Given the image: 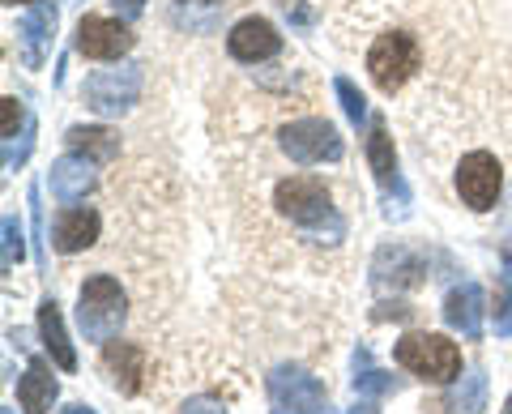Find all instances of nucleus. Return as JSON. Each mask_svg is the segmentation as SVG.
Returning a JSON list of instances; mask_svg holds the SVG:
<instances>
[{
    "mask_svg": "<svg viewBox=\"0 0 512 414\" xmlns=\"http://www.w3.org/2000/svg\"><path fill=\"white\" fill-rule=\"evenodd\" d=\"M274 205L282 218H291L295 227H303L316 244H338L342 240V218L333 214L329 188L316 180V175H291L274 188Z\"/></svg>",
    "mask_w": 512,
    "mask_h": 414,
    "instance_id": "1",
    "label": "nucleus"
},
{
    "mask_svg": "<svg viewBox=\"0 0 512 414\" xmlns=\"http://www.w3.org/2000/svg\"><path fill=\"white\" fill-rule=\"evenodd\" d=\"M128 316V295L111 274H94L82 282V299H77V321L90 342H111Z\"/></svg>",
    "mask_w": 512,
    "mask_h": 414,
    "instance_id": "2",
    "label": "nucleus"
},
{
    "mask_svg": "<svg viewBox=\"0 0 512 414\" xmlns=\"http://www.w3.org/2000/svg\"><path fill=\"white\" fill-rule=\"evenodd\" d=\"M82 99H86V107L94 111V116H103V120H116V116H124V111H133L137 99H141V65L124 60V65H116V69L90 73L86 86H82Z\"/></svg>",
    "mask_w": 512,
    "mask_h": 414,
    "instance_id": "3",
    "label": "nucleus"
},
{
    "mask_svg": "<svg viewBox=\"0 0 512 414\" xmlns=\"http://www.w3.org/2000/svg\"><path fill=\"white\" fill-rule=\"evenodd\" d=\"M397 363L423 380H436V385L461 376V350H457V342H448L444 333H406V338L397 342Z\"/></svg>",
    "mask_w": 512,
    "mask_h": 414,
    "instance_id": "4",
    "label": "nucleus"
},
{
    "mask_svg": "<svg viewBox=\"0 0 512 414\" xmlns=\"http://www.w3.org/2000/svg\"><path fill=\"white\" fill-rule=\"evenodd\" d=\"M278 146L282 154L291 158V163L299 167H316V163H338L342 158V137L338 129H333L329 120H291V124H282L278 129Z\"/></svg>",
    "mask_w": 512,
    "mask_h": 414,
    "instance_id": "5",
    "label": "nucleus"
},
{
    "mask_svg": "<svg viewBox=\"0 0 512 414\" xmlns=\"http://www.w3.org/2000/svg\"><path fill=\"white\" fill-rule=\"evenodd\" d=\"M367 73H372V82L393 94L402 90L414 73H419V43L406 30H389V35H380L372 43V52H367Z\"/></svg>",
    "mask_w": 512,
    "mask_h": 414,
    "instance_id": "6",
    "label": "nucleus"
},
{
    "mask_svg": "<svg viewBox=\"0 0 512 414\" xmlns=\"http://www.w3.org/2000/svg\"><path fill=\"white\" fill-rule=\"evenodd\" d=\"M269 406L274 414H325V385L312 372L282 363L269 372Z\"/></svg>",
    "mask_w": 512,
    "mask_h": 414,
    "instance_id": "7",
    "label": "nucleus"
},
{
    "mask_svg": "<svg viewBox=\"0 0 512 414\" xmlns=\"http://www.w3.org/2000/svg\"><path fill=\"white\" fill-rule=\"evenodd\" d=\"M500 188H504V167H500V158H495V154L474 150V154L461 158V167H457V193H461V201H466L470 210H478V214L495 210V201H500Z\"/></svg>",
    "mask_w": 512,
    "mask_h": 414,
    "instance_id": "8",
    "label": "nucleus"
},
{
    "mask_svg": "<svg viewBox=\"0 0 512 414\" xmlns=\"http://www.w3.org/2000/svg\"><path fill=\"white\" fill-rule=\"evenodd\" d=\"M133 47V30L120 18H82L77 22V52L90 60H120Z\"/></svg>",
    "mask_w": 512,
    "mask_h": 414,
    "instance_id": "9",
    "label": "nucleus"
},
{
    "mask_svg": "<svg viewBox=\"0 0 512 414\" xmlns=\"http://www.w3.org/2000/svg\"><path fill=\"white\" fill-rule=\"evenodd\" d=\"M444 321L448 329H457L461 338L478 342L483 338V321H487V299L478 282H457L453 291L444 295Z\"/></svg>",
    "mask_w": 512,
    "mask_h": 414,
    "instance_id": "10",
    "label": "nucleus"
},
{
    "mask_svg": "<svg viewBox=\"0 0 512 414\" xmlns=\"http://www.w3.org/2000/svg\"><path fill=\"white\" fill-rule=\"evenodd\" d=\"M52 39H56V5L52 0H39L18 22V47H22V60L30 69H43L47 52H52Z\"/></svg>",
    "mask_w": 512,
    "mask_h": 414,
    "instance_id": "11",
    "label": "nucleus"
},
{
    "mask_svg": "<svg viewBox=\"0 0 512 414\" xmlns=\"http://www.w3.org/2000/svg\"><path fill=\"white\" fill-rule=\"evenodd\" d=\"M227 47H231L235 60H244V65H261V60H269V56L282 52V35L274 30V22H265V18H244V22L231 26Z\"/></svg>",
    "mask_w": 512,
    "mask_h": 414,
    "instance_id": "12",
    "label": "nucleus"
},
{
    "mask_svg": "<svg viewBox=\"0 0 512 414\" xmlns=\"http://www.w3.org/2000/svg\"><path fill=\"white\" fill-rule=\"evenodd\" d=\"M372 278L380 286H419L427 282V257L423 252H414L406 244H389V248H380L376 252V265H372Z\"/></svg>",
    "mask_w": 512,
    "mask_h": 414,
    "instance_id": "13",
    "label": "nucleus"
},
{
    "mask_svg": "<svg viewBox=\"0 0 512 414\" xmlns=\"http://www.w3.org/2000/svg\"><path fill=\"white\" fill-rule=\"evenodd\" d=\"M103 363L111 380H116V389L124 397H137L141 389H146V372H150V359L146 350H141L137 342H107L103 346Z\"/></svg>",
    "mask_w": 512,
    "mask_h": 414,
    "instance_id": "14",
    "label": "nucleus"
},
{
    "mask_svg": "<svg viewBox=\"0 0 512 414\" xmlns=\"http://www.w3.org/2000/svg\"><path fill=\"white\" fill-rule=\"evenodd\" d=\"M367 163H372V175H376V184L384 188V197L393 201V193H397L402 201H410L406 184H402V171H397L393 137H389V129H384V120H380V116L372 120V133H367Z\"/></svg>",
    "mask_w": 512,
    "mask_h": 414,
    "instance_id": "15",
    "label": "nucleus"
},
{
    "mask_svg": "<svg viewBox=\"0 0 512 414\" xmlns=\"http://www.w3.org/2000/svg\"><path fill=\"white\" fill-rule=\"evenodd\" d=\"M47 184H52V197L64 205L86 201V193H94V163L86 154H64L60 163H52Z\"/></svg>",
    "mask_w": 512,
    "mask_h": 414,
    "instance_id": "16",
    "label": "nucleus"
},
{
    "mask_svg": "<svg viewBox=\"0 0 512 414\" xmlns=\"http://www.w3.org/2000/svg\"><path fill=\"white\" fill-rule=\"evenodd\" d=\"M94 240H99V214L86 210V205H73L56 218V252L73 257V252H86Z\"/></svg>",
    "mask_w": 512,
    "mask_h": 414,
    "instance_id": "17",
    "label": "nucleus"
},
{
    "mask_svg": "<svg viewBox=\"0 0 512 414\" xmlns=\"http://www.w3.org/2000/svg\"><path fill=\"white\" fill-rule=\"evenodd\" d=\"M56 397H60V385H56L52 368H47L43 359H35V363L26 368V376L18 380V406H22L26 414H47Z\"/></svg>",
    "mask_w": 512,
    "mask_h": 414,
    "instance_id": "18",
    "label": "nucleus"
},
{
    "mask_svg": "<svg viewBox=\"0 0 512 414\" xmlns=\"http://www.w3.org/2000/svg\"><path fill=\"white\" fill-rule=\"evenodd\" d=\"M39 333H43L47 355L56 359V368L73 372V368H77V350H73V342H69V329H64V316H60L56 299H47V304L39 308Z\"/></svg>",
    "mask_w": 512,
    "mask_h": 414,
    "instance_id": "19",
    "label": "nucleus"
},
{
    "mask_svg": "<svg viewBox=\"0 0 512 414\" xmlns=\"http://www.w3.org/2000/svg\"><path fill=\"white\" fill-rule=\"evenodd\" d=\"M64 141H69L77 154H86L90 163H111V158L120 154V133L107 129V124H73V129L64 133Z\"/></svg>",
    "mask_w": 512,
    "mask_h": 414,
    "instance_id": "20",
    "label": "nucleus"
},
{
    "mask_svg": "<svg viewBox=\"0 0 512 414\" xmlns=\"http://www.w3.org/2000/svg\"><path fill=\"white\" fill-rule=\"evenodd\" d=\"M444 410L448 414H483L487 410V376L483 372H466L461 376V385L448 389Z\"/></svg>",
    "mask_w": 512,
    "mask_h": 414,
    "instance_id": "21",
    "label": "nucleus"
},
{
    "mask_svg": "<svg viewBox=\"0 0 512 414\" xmlns=\"http://www.w3.org/2000/svg\"><path fill=\"white\" fill-rule=\"evenodd\" d=\"M397 385H402V380L389 376V372H380L376 363H372V350H367V346L355 350V393L389 397V393H397Z\"/></svg>",
    "mask_w": 512,
    "mask_h": 414,
    "instance_id": "22",
    "label": "nucleus"
},
{
    "mask_svg": "<svg viewBox=\"0 0 512 414\" xmlns=\"http://www.w3.org/2000/svg\"><path fill=\"white\" fill-rule=\"evenodd\" d=\"M0 231H5V252H0V265L9 269H18L22 265V257H26V231H22V222H18V214H5L0 218Z\"/></svg>",
    "mask_w": 512,
    "mask_h": 414,
    "instance_id": "23",
    "label": "nucleus"
},
{
    "mask_svg": "<svg viewBox=\"0 0 512 414\" xmlns=\"http://www.w3.org/2000/svg\"><path fill=\"white\" fill-rule=\"evenodd\" d=\"M504 282H500V295H495V333L500 338H512V257L504 261Z\"/></svg>",
    "mask_w": 512,
    "mask_h": 414,
    "instance_id": "24",
    "label": "nucleus"
},
{
    "mask_svg": "<svg viewBox=\"0 0 512 414\" xmlns=\"http://www.w3.org/2000/svg\"><path fill=\"white\" fill-rule=\"evenodd\" d=\"M333 90H338V99H342V107H346L350 124H363V120H367V99L359 94V86L350 82V77H338V82H333Z\"/></svg>",
    "mask_w": 512,
    "mask_h": 414,
    "instance_id": "25",
    "label": "nucleus"
},
{
    "mask_svg": "<svg viewBox=\"0 0 512 414\" xmlns=\"http://www.w3.org/2000/svg\"><path fill=\"white\" fill-rule=\"evenodd\" d=\"M35 150V120H26V129H22V141H5V167H22L26 163V154Z\"/></svg>",
    "mask_w": 512,
    "mask_h": 414,
    "instance_id": "26",
    "label": "nucleus"
},
{
    "mask_svg": "<svg viewBox=\"0 0 512 414\" xmlns=\"http://www.w3.org/2000/svg\"><path fill=\"white\" fill-rule=\"evenodd\" d=\"M0 111H5V120H0V137L13 141V137H18V124L26 120V111H22L18 99H5V103H0Z\"/></svg>",
    "mask_w": 512,
    "mask_h": 414,
    "instance_id": "27",
    "label": "nucleus"
},
{
    "mask_svg": "<svg viewBox=\"0 0 512 414\" xmlns=\"http://www.w3.org/2000/svg\"><path fill=\"white\" fill-rule=\"evenodd\" d=\"M180 414H227V406L214 402V397H192V402H184Z\"/></svg>",
    "mask_w": 512,
    "mask_h": 414,
    "instance_id": "28",
    "label": "nucleus"
},
{
    "mask_svg": "<svg viewBox=\"0 0 512 414\" xmlns=\"http://www.w3.org/2000/svg\"><path fill=\"white\" fill-rule=\"evenodd\" d=\"M376 316H380V321H389V316H397V321H406L410 308H406V304H380V308H376Z\"/></svg>",
    "mask_w": 512,
    "mask_h": 414,
    "instance_id": "29",
    "label": "nucleus"
},
{
    "mask_svg": "<svg viewBox=\"0 0 512 414\" xmlns=\"http://www.w3.org/2000/svg\"><path fill=\"white\" fill-rule=\"evenodd\" d=\"M111 5L120 9V18H137V13L146 9V0H111Z\"/></svg>",
    "mask_w": 512,
    "mask_h": 414,
    "instance_id": "30",
    "label": "nucleus"
},
{
    "mask_svg": "<svg viewBox=\"0 0 512 414\" xmlns=\"http://www.w3.org/2000/svg\"><path fill=\"white\" fill-rule=\"evenodd\" d=\"M60 414H99V410H90V406H64Z\"/></svg>",
    "mask_w": 512,
    "mask_h": 414,
    "instance_id": "31",
    "label": "nucleus"
},
{
    "mask_svg": "<svg viewBox=\"0 0 512 414\" xmlns=\"http://www.w3.org/2000/svg\"><path fill=\"white\" fill-rule=\"evenodd\" d=\"M346 414H376V406H367V402H363V406H355V410H346Z\"/></svg>",
    "mask_w": 512,
    "mask_h": 414,
    "instance_id": "32",
    "label": "nucleus"
},
{
    "mask_svg": "<svg viewBox=\"0 0 512 414\" xmlns=\"http://www.w3.org/2000/svg\"><path fill=\"white\" fill-rule=\"evenodd\" d=\"M5 5H39V0H5Z\"/></svg>",
    "mask_w": 512,
    "mask_h": 414,
    "instance_id": "33",
    "label": "nucleus"
},
{
    "mask_svg": "<svg viewBox=\"0 0 512 414\" xmlns=\"http://www.w3.org/2000/svg\"><path fill=\"white\" fill-rule=\"evenodd\" d=\"M500 414H512V397H508V402H504V410Z\"/></svg>",
    "mask_w": 512,
    "mask_h": 414,
    "instance_id": "34",
    "label": "nucleus"
},
{
    "mask_svg": "<svg viewBox=\"0 0 512 414\" xmlns=\"http://www.w3.org/2000/svg\"><path fill=\"white\" fill-rule=\"evenodd\" d=\"M508 235H512V218H508Z\"/></svg>",
    "mask_w": 512,
    "mask_h": 414,
    "instance_id": "35",
    "label": "nucleus"
},
{
    "mask_svg": "<svg viewBox=\"0 0 512 414\" xmlns=\"http://www.w3.org/2000/svg\"><path fill=\"white\" fill-rule=\"evenodd\" d=\"M5 414H13V410H5Z\"/></svg>",
    "mask_w": 512,
    "mask_h": 414,
    "instance_id": "36",
    "label": "nucleus"
}]
</instances>
